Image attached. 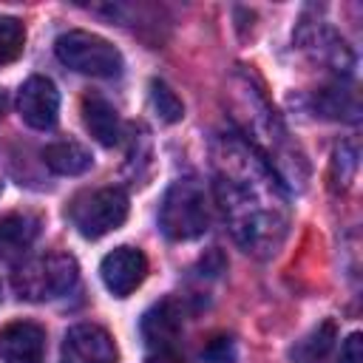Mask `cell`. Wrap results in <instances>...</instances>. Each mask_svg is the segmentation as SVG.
<instances>
[{
	"label": "cell",
	"instance_id": "cell-3",
	"mask_svg": "<svg viewBox=\"0 0 363 363\" xmlns=\"http://www.w3.org/2000/svg\"><path fill=\"white\" fill-rule=\"evenodd\" d=\"M210 218V193L199 179H179L167 187L159 207V227L170 241L199 238L207 233Z\"/></svg>",
	"mask_w": 363,
	"mask_h": 363
},
{
	"label": "cell",
	"instance_id": "cell-8",
	"mask_svg": "<svg viewBox=\"0 0 363 363\" xmlns=\"http://www.w3.org/2000/svg\"><path fill=\"white\" fill-rule=\"evenodd\" d=\"M17 111L23 122L34 130H48L60 116V94L48 77H28L17 96Z\"/></svg>",
	"mask_w": 363,
	"mask_h": 363
},
{
	"label": "cell",
	"instance_id": "cell-20",
	"mask_svg": "<svg viewBox=\"0 0 363 363\" xmlns=\"http://www.w3.org/2000/svg\"><path fill=\"white\" fill-rule=\"evenodd\" d=\"M201 354H204L207 363H233L235 360V346H233L230 337H213Z\"/></svg>",
	"mask_w": 363,
	"mask_h": 363
},
{
	"label": "cell",
	"instance_id": "cell-5",
	"mask_svg": "<svg viewBox=\"0 0 363 363\" xmlns=\"http://www.w3.org/2000/svg\"><path fill=\"white\" fill-rule=\"evenodd\" d=\"M54 51L62 65H68L77 74L88 77H119L122 74V54L113 43H108L99 34L91 31H65L57 37Z\"/></svg>",
	"mask_w": 363,
	"mask_h": 363
},
{
	"label": "cell",
	"instance_id": "cell-2",
	"mask_svg": "<svg viewBox=\"0 0 363 363\" xmlns=\"http://www.w3.org/2000/svg\"><path fill=\"white\" fill-rule=\"evenodd\" d=\"M238 122L244 130V142L267 162V167L278 176V182H289V184H301L306 176V164L303 156L292 147V142L286 139V130L281 125V119L275 116V111H269L264 94L258 88H252L250 82H241L238 88Z\"/></svg>",
	"mask_w": 363,
	"mask_h": 363
},
{
	"label": "cell",
	"instance_id": "cell-21",
	"mask_svg": "<svg viewBox=\"0 0 363 363\" xmlns=\"http://www.w3.org/2000/svg\"><path fill=\"white\" fill-rule=\"evenodd\" d=\"M337 363H363V337H360V332H352L343 340Z\"/></svg>",
	"mask_w": 363,
	"mask_h": 363
},
{
	"label": "cell",
	"instance_id": "cell-10",
	"mask_svg": "<svg viewBox=\"0 0 363 363\" xmlns=\"http://www.w3.org/2000/svg\"><path fill=\"white\" fill-rule=\"evenodd\" d=\"M0 357L3 363H43L45 357V329L34 320H14L0 329Z\"/></svg>",
	"mask_w": 363,
	"mask_h": 363
},
{
	"label": "cell",
	"instance_id": "cell-22",
	"mask_svg": "<svg viewBox=\"0 0 363 363\" xmlns=\"http://www.w3.org/2000/svg\"><path fill=\"white\" fill-rule=\"evenodd\" d=\"M145 363H184L179 354H173V352H156L153 357H147Z\"/></svg>",
	"mask_w": 363,
	"mask_h": 363
},
{
	"label": "cell",
	"instance_id": "cell-13",
	"mask_svg": "<svg viewBox=\"0 0 363 363\" xmlns=\"http://www.w3.org/2000/svg\"><path fill=\"white\" fill-rule=\"evenodd\" d=\"M82 122H85L88 133L105 147H113L122 136V122H119L116 108L99 94L82 96Z\"/></svg>",
	"mask_w": 363,
	"mask_h": 363
},
{
	"label": "cell",
	"instance_id": "cell-1",
	"mask_svg": "<svg viewBox=\"0 0 363 363\" xmlns=\"http://www.w3.org/2000/svg\"><path fill=\"white\" fill-rule=\"evenodd\" d=\"M213 190L235 244L258 258L275 255L289 233V199L267 162L241 139L213 142Z\"/></svg>",
	"mask_w": 363,
	"mask_h": 363
},
{
	"label": "cell",
	"instance_id": "cell-19",
	"mask_svg": "<svg viewBox=\"0 0 363 363\" xmlns=\"http://www.w3.org/2000/svg\"><path fill=\"white\" fill-rule=\"evenodd\" d=\"M26 45V26L17 17H0V65L14 62Z\"/></svg>",
	"mask_w": 363,
	"mask_h": 363
},
{
	"label": "cell",
	"instance_id": "cell-17",
	"mask_svg": "<svg viewBox=\"0 0 363 363\" xmlns=\"http://www.w3.org/2000/svg\"><path fill=\"white\" fill-rule=\"evenodd\" d=\"M315 108L326 116V119H357V99L352 91L337 85H329L323 91H318L315 96Z\"/></svg>",
	"mask_w": 363,
	"mask_h": 363
},
{
	"label": "cell",
	"instance_id": "cell-9",
	"mask_svg": "<svg viewBox=\"0 0 363 363\" xmlns=\"http://www.w3.org/2000/svg\"><path fill=\"white\" fill-rule=\"evenodd\" d=\"M99 275H102V284L108 286L111 295L128 298L145 281V275H147V258L136 247H116V250H111L102 258Z\"/></svg>",
	"mask_w": 363,
	"mask_h": 363
},
{
	"label": "cell",
	"instance_id": "cell-6",
	"mask_svg": "<svg viewBox=\"0 0 363 363\" xmlns=\"http://www.w3.org/2000/svg\"><path fill=\"white\" fill-rule=\"evenodd\" d=\"M128 196L119 187L85 190L68 204V218L85 238H102L111 230H119L128 218Z\"/></svg>",
	"mask_w": 363,
	"mask_h": 363
},
{
	"label": "cell",
	"instance_id": "cell-11",
	"mask_svg": "<svg viewBox=\"0 0 363 363\" xmlns=\"http://www.w3.org/2000/svg\"><path fill=\"white\" fill-rule=\"evenodd\" d=\"M182 323H184V309L176 298H164L159 303H153L145 315H142V337L150 349L156 352H170V346L176 343V337L182 335Z\"/></svg>",
	"mask_w": 363,
	"mask_h": 363
},
{
	"label": "cell",
	"instance_id": "cell-7",
	"mask_svg": "<svg viewBox=\"0 0 363 363\" xmlns=\"http://www.w3.org/2000/svg\"><path fill=\"white\" fill-rule=\"evenodd\" d=\"M60 363H119V352L102 326L77 323L65 332Z\"/></svg>",
	"mask_w": 363,
	"mask_h": 363
},
{
	"label": "cell",
	"instance_id": "cell-12",
	"mask_svg": "<svg viewBox=\"0 0 363 363\" xmlns=\"http://www.w3.org/2000/svg\"><path fill=\"white\" fill-rule=\"evenodd\" d=\"M298 40L303 43V48H306L318 62H323V65L332 68L335 74H349V71H352V62H354V60H352V51L346 48V43H343L335 31L320 28V26H312L309 34L301 31Z\"/></svg>",
	"mask_w": 363,
	"mask_h": 363
},
{
	"label": "cell",
	"instance_id": "cell-23",
	"mask_svg": "<svg viewBox=\"0 0 363 363\" xmlns=\"http://www.w3.org/2000/svg\"><path fill=\"white\" fill-rule=\"evenodd\" d=\"M3 111H6V94L0 91V116H3Z\"/></svg>",
	"mask_w": 363,
	"mask_h": 363
},
{
	"label": "cell",
	"instance_id": "cell-18",
	"mask_svg": "<svg viewBox=\"0 0 363 363\" xmlns=\"http://www.w3.org/2000/svg\"><path fill=\"white\" fill-rule=\"evenodd\" d=\"M150 102H153V111L159 113V119L167 122V125H173V122H179V119L184 116L182 99H179L176 91H173L167 82H162V79H153V82H150Z\"/></svg>",
	"mask_w": 363,
	"mask_h": 363
},
{
	"label": "cell",
	"instance_id": "cell-15",
	"mask_svg": "<svg viewBox=\"0 0 363 363\" xmlns=\"http://www.w3.org/2000/svg\"><path fill=\"white\" fill-rule=\"evenodd\" d=\"M43 159H45V164L54 170V173H60V176H79V173H85L88 167H91V153L79 145V142H74V139H62V142H51L45 150H43Z\"/></svg>",
	"mask_w": 363,
	"mask_h": 363
},
{
	"label": "cell",
	"instance_id": "cell-4",
	"mask_svg": "<svg viewBox=\"0 0 363 363\" xmlns=\"http://www.w3.org/2000/svg\"><path fill=\"white\" fill-rule=\"evenodd\" d=\"M79 278V267L74 261V255L68 252H45V255H37V258H28L23 261L17 269H14V292L23 298V301H54V298H62L74 289Z\"/></svg>",
	"mask_w": 363,
	"mask_h": 363
},
{
	"label": "cell",
	"instance_id": "cell-14",
	"mask_svg": "<svg viewBox=\"0 0 363 363\" xmlns=\"http://www.w3.org/2000/svg\"><path fill=\"white\" fill-rule=\"evenodd\" d=\"M40 218L31 213H6L0 216V258L14 261L20 258L37 238Z\"/></svg>",
	"mask_w": 363,
	"mask_h": 363
},
{
	"label": "cell",
	"instance_id": "cell-16",
	"mask_svg": "<svg viewBox=\"0 0 363 363\" xmlns=\"http://www.w3.org/2000/svg\"><path fill=\"white\" fill-rule=\"evenodd\" d=\"M332 343H335V323L326 320V323L315 326L303 340H298L292 346L289 357H292V363H318V360L326 357V352L332 349Z\"/></svg>",
	"mask_w": 363,
	"mask_h": 363
}]
</instances>
